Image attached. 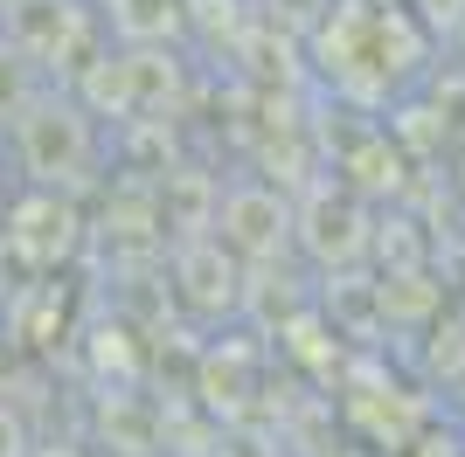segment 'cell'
Instances as JSON below:
<instances>
[{"label":"cell","mask_w":465,"mask_h":457,"mask_svg":"<svg viewBox=\"0 0 465 457\" xmlns=\"http://www.w3.org/2000/svg\"><path fill=\"white\" fill-rule=\"evenodd\" d=\"M320 63L348 97H396L424 70V28L403 0H341L320 35Z\"/></svg>","instance_id":"cell-1"},{"label":"cell","mask_w":465,"mask_h":457,"mask_svg":"<svg viewBox=\"0 0 465 457\" xmlns=\"http://www.w3.org/2000/svg\"><path fill=\"white\" fill-rule=\"evenodd\" d=\"M7 146H15V167L28 173V188H84L97 167V125L77 97L42 91L28 112L7 125Z\"/></svg>","instance_id":"cell-2"},{"label":"cell","mask_w":465,"mask_h":457,"mask_svg":"<svg viewBox=\"0 0 465 457\" xmlns=\"http://www.w3.org/2000/svg\"><path fill=\"white\" fill-rule=\"evenodd\" d=\"M7 35L42 63V70H77L91 49V15L84 0H7Z\"/></svg>","instance_id":"cell-3"},{"label":"cell","mask_w":465,"mask_h":457,"mask_svg":"<svg viewBox=\"0 0 465 457\" xmlns=\"http://www.w3.org/2000/svg\"><path fill=\"white\" fill-rule=\"evenodd\" d=\"M292 228H299V215L278 201L272 188H230L223 194V215H215V236L243 257V264H264V257H278V249L292 243Z\"/></svg>","instance_id":"cell-4"},{"label":"cell","mask_w":465,"mask_h":457,"mask_svg":"<svg viewBox=\"0 0 465 457\" xmlns=\"http://www.w3.org/2000/svg\"><path fill=\"white\" fill-rule=\"evenodd\" d=\"M236 257L223 236H209V243H188L181 249V277H188V298L202 305V312H215V305H236Z\"/></svg>","instance_id":"cell-5"},{"label":"cell","mask_w":465,"mask_h":457,"mask_svg":"<svg viewBox=\"0 0 465 457\" xmlns=\"http://www.w3.org/2000/svg\"><path fill=\"white\" fill-rule=\"evenodd\" d=\"M104 7V28L133 49H153L181 28V0H97Z\"/></svg>","instance_id":"cell-6"},{"label":"cell","mask_w":465,"mask_h":457,"mask_svg":"<svg viewBox=\"0 0 465 457\" xmlns=\"http://www.w3.org/2000/svg\"><path fill=\"white\" fill-rule=\"evenodd\" d=\"M42 76H49V70H42V63L28 56L15 35H0V132H7V125H15V118L28 112L42 91H49Z\"/></svg>","instance_id":"cell-7"},{"label":"cell","mask_w":465,"mask_h":457,"mask_svg":"<svg viewBox=\"0 0 465 457\" xmlns=\"http://www.w3.org/2000/svg\"><path fill=\"white\" fill-rule=\"evenodd\" d=\"M0 457H28V430H21V416L0 402Z\"/></svg>","instance_id":"cell-8"},{"label":"cell","mask_w":465,"mask_h":457,"mask_svg":"<svg viewBox=\"0 0 465 457\" xmlns=\"http://www.w3.org/2000/svg\"><path fill=\"white\" fill-rule=\"evenodd\" d=\"M7 201H15V188H7V167H0V215H7Z\"/></svg>","instance_id":"cell-9"}]
</instances>
